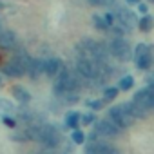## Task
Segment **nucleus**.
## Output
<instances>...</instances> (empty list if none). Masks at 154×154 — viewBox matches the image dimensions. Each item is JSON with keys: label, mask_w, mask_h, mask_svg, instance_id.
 <instances>
[{"label": "nucleus", "mask_w": 154, "mask_h": 154, "mask_svg": "<svg viewBox=\"0 0 154 154\" xmlns=\"http://www.w3.org/2000/svg\"><path fill=\"white\" fill-rule=\"evenodd\" d=\"M85 134L80 131V129H76V131H72V134H71V141L74 143V145H82L84 141H85Z\"/></svg>", "instance_id": "15"}, {"label": "nucleus", "mask_w": 154, "mask_h": 154, "mask_svg": "<svg viewBox=\"0 0 154 154\" xmlns=\"http://www.w3.org/2000/svg\"><path fill=\"white\" fill-rule=\"evenodd\" d=\"M11 140H15V141H31V132H29V127L26 125V127H22V129L15 131V132H13V136H11Z\"/></svg>", "instance_id": "12"}, {"label": "nucleus", "mask_w": 154, "mask_h": 154, "mask_svg": "<svg viewBox=\"0 0 154 154\" xmlns=\"http://www.w3.org/2000/svg\"><path fill=\"white\" fill-rule=\"evenodd\" d=\"M11 94H13L18 102H22V103H27V102L31 100L29 91H26L22 85H13V87H11Z\"/></svg>", "instance_id": "9"}, {"label": "nucleus", "mask_w": 154, "mask_h": 154, "mask_svg": "<svg viewBox=\"0 0 154 154\" xmlns=\"http://www.w3.org/2000/svg\"><path fill=\"white\" fill-rule=\"evenodd\" d=\"M109 53H111V56H114L118 62H129V60H132L134 49H131V44H129L125 38L114 36V38L111 40V44H109Z\"/></svg>", "instance_id": "1"}, {"label": "nucleus", "mask_w": 154, "mask_h": 154, "mask_svg": "<svg viewBox=\"0 0 154 154\" xmlns=\"http://www.w3.org/2000/svg\"><path fill=\"white\" fill-rule=\"evenodd\" d=\"M103 103H105V100H89L87 102V107L93 109V111H100L103 107Z\"/></svg>", "instance_id": "20"}, {"label": "nucleus", "mask_w": 154, "mask_h": 154, "mask_svg": "<svg viewBox=\"0 0 154 154\" xmlns=\"http://www.w3.org/2000/svg\"><path fill=\"white\" fill-rule=\"evenodd\" d=\"M149 2H154V0H149Z\"/></svg>", "instance_id": "28"}, {"label": "nucleus", "mask_w": 154, "mask_h": 154, "mask_svg": "<svg viewBox=\"0 0 154 154\" xmlns=\"http://www.w3.org/2000/svg\"><path fill=\"white\" fill-rule=\"evenodd\" d=\"M0 62H2V54H0Z\"/></svg>", "instance_id": "27"}, {"label": "nucleus", "mask_w": 154, "mask_h": 154, "mask_svg": "<svg viewBox=\"0 0 154 154\" xmlns=\"http://www.w3.org/2000/svg\"><path fill=\"white\" fill-rule=\"evenodd\" d=\"M136 65H138V69H149V67L152 65V49H150V47H149V51H147L141 58L136 60Z\"/></svg>", "instance_id": "13"}, {"label": "nucleus", "mask_w": 154, "mask_h": 154, "mask_svg": "<svg viewBox=\"0 0 154 154\" xmlns=\"http://www.w3.org/2000/svg\"><path fill=\"white\" fill-rule=\"evenodd\" d=\"M129 4H138V0H127Z\"/></svg>", "instance_id": "26"}, {"label": "nucleus", "mask_w": 154, "mask_h": 154, "mask_svg": "<svg viewBox=\"0 0 154 154\" xmlns=\"http://www.w3.org/2000/svg\"><path fill=\"white\" fill-rule=\"evenodd\" d=\"M0 82H2V80H0Z\"/></svg>", "instance_id": "29"}, {"label": "nucleus", "mask_w": 154, "mask_h": 154, "mask_svg": "<svg viewBox=\"0 0 154 154\" xmlns=\"http://www.w3.org/2000/svg\"><path fill=\"white\" fill-rule=\"evenodd\" d=\"M89 2L93 6H105V4H109V0H89Z\"/></svg>", "instance_id": "23"}, {"label": "nucleus", "mask_w": 154, "mask_h": 154, "mask_svg": "<svg viewBox=\"0 0 154 154\" xmlns=\"http://www.w3.org/2000/svg\"><path fill=\"white\" fill-rule=\"evenodd\" d=\"M93 123H96V116L93 112H87L82 116V125H93Z\"/></svg>", "instance_id": "21"}, {"label": "nucleus", "mask_w": 154, "mask_h": 154, "mask_svg": "<svg viewBox=\"0 0 154 154\" xmlns=\"http://www.w3.org/2000/svg\"><path fill=\"white\" fill-rule=\"evenodd\" d=\"M109 120H111L114 125H118L120 129H127V127L132 125L134 116H132V114L125 109V105L122 103V105H116V107H111V109H109Z\"/></svg>", "instance_id": "2"}, {"label": "nucleus", "mask_w": 154, "mask_h": 154, "mask_svg": "<svg viewBox=\"0 0 154 154\" xmlns=\"http://www.w3.org/2000/svg\"><path fill=\"white\" fill-rule=\"evenodd\" d=\"M4 123H6L8 127H15V125H17V123H15V120H13V118H8V116L4 118Z\"/></svg>", "instance_id": "24"}, {"label": "nucleus", "mask_w": 154, "mask_h": 154, "mask_svg": "<svg viewBox=\"0 0 154 154\" xmlns=\"http://www.w3.org/2000/svg\"><path fill=\"white\" fill-rule=\"evenodd\" d=\"M132 102L136 103V105H140L143 111H154V91H150L149 87H143V89H140V91H136L134 93V96H132Z\"/></svg>", "instance_id": "3"}, {"label": "nucleus", "mask_w": 154, "mask_h": 154, "mask_svg": "<svg viewBox=\"0 0 154 154\" xmlns=\"http://www.w3.org/2000/svg\"><path fill=\"white\" fill-rule=\"evenodd\" d=\"M138 9H140V13H147V6H145V4H140Z\"/></svg>", "instance_id": "25"}, {"label": "nucleus", "mask_w": 154, "mask_h": 154, "mask_svg": "<svg viewBox=\"0 0 154 154\" xmlns=\"http://www.w3.org/2000/svg\"><path fill=\"white\" fill-rule=\"evenodd\" d=\"M93 22H94V26L98 27V29H107L109 27V24H107V20H105V17H100V15H94L93 17Z\"/></svg>", "instance_id": "18"}, {"label": "nucleus", "mask_w": 154, "mask_h": 154, "mask_svg": "<svg viewBox=\"0 0 154 154\" xmlns=\"http://www.w3.org/2000/svg\"><path fill=\"white\" fill-rule=\"evenodd\" d=\"M94 131L98 132L100 138H114V136L120 134L122 129H120L118 125H114L109 118H105V120H96V123H94Z\"/></svg>", "instance_id": "5"}, {"label": "nucleus", "mask_w": 154, "mask_h": 154, "mask_svg": "<svg viewBox=\"0 0 154 154\" xmlns=\"http://www.w3.org/2000/svg\"><path fill=\"white\" fill-rule=\"evenodd\" d=\"M85 154H120V150L114 145H111L109 141L96 140L85 145Z\"/></svg>", "instance_id": "4"}, {"label": "nucleus", "mask_w": 154, "mask_h": 154, "mask_svg": "<svg viewBox=\"0 0 154 154\" xmlns=\"http://www.w3.org/2000/svg\"><path fill=\"white\" fill-rule=\"evenodd\" d=\"M36 154H38V152H36Z\"/></svg>", "instance_id": "30"}, {"label": "nucleus", "mask_w": 154, "mask_h": 154, "mask_svg": "<svg viewBox=\"0 0 154 154\" xmlns=\"http://www.w3.org/2000/svg\"><path fill=\"white\" fill-rule=\"evenodd\" d=\"M123 105H125V109H127L134 118H140V120H141V118L147 116V111H143V109H141L140 105H136L134 102H127V103H123Z\"/></svg>", "instance_id": "11"}, {"label": "nucleus", "mask_w": 154, "mask_h": 154, "mask_svg": "<svg viewBox=\"0 0 154 154\" xmlns=\"http://www.w3.org/2000/svg\"><path fill=\"white\" fill-rule=\"evenodd\" d=\"M0 111H4V112H13L15 111V105L8 100H0Z\"/></svg>", "instance_id": "22"}, {"label": "nucleus", "mask_w": 154, "mask_h": 154, "mask_svg": "<svg viewBox=\"0 0 154 154\" xmlns=\"http://www.w3.org/2000/svg\"><path fill=\"white\" fill-rule=\"evenodd\" d=\"M27 72H29L31 78H36V76H40L42 72H45V62H42V60H31Z\"/></svg>", "instance_id": "8"}, {"label": "nucleus", "mask_w": 154, "mask_h": 154, "mask_svg": "<svg viewBox=\"0 0 154 154\" xmlns=\"http://www.w3.org/2000/svg\"><path fill=\"white\" fill-rule=\"evenodd\" d=\"M132 85H134V78H132L131 74L120 78V82H118V89L120 91H129V89H132Z\"/></svg>", "instance_id": "14"}, {"label": "nucleus", "mask_w": 154, "mask_h": 154, "mask_svg": "<svg viewBox=\"0 0 154 154\" xmlns=\"http://www.w3.org/2000/svg\"><path fill=\"white\" fill-rule=\"evenodd\" d=\"M78 125H82V114L80 112H69L65 116V127L76 131V129H78Z\"/></svg>", "instance_id": "10"}, {"label": "nucleus", "mask_w": 154, "mask_h": 154, "mask_svg": "<svg viewBox=\"0 0 154 154\" xmlns=\"http://www.w3.org/2000/svg\"><path fill=\"white\" fill-rule=\"evenodd\" d=\"M118 87H107L105 91H103V100L107 102V100H114L116 96H118Z\"/></svg>", "instance_id": "19"}, {"label": "nucleus", "mask_w": 154, "mask_h": 154, "mask_svg": "<svg viewBox=\"0 0 154 154\" xmlns=\"http://www.w3.org/2000/svg\"><path fill=\"white\" fill-rule=\"evenodd\" d=\"M152 26H154V18H152V17H149V15H147V17H143V18L140 20V29H141L143 33H145V31H150V29H152Z\"/></svg>", "instance_id": "16"}, {"label": "nucleus", "mask_w": 154, "mask_h": 154, "mask_svg": "<svg viewBox=\"0 0 154 154\" xmlns=\"http://www.w3.org/2000/svg\"><path fill=\"white\" fill-rule=\"evenodd\" d=\"M0 47H4V49H15L17 47V36L9 31H4V33H0Z\"/></svg>", "instance_id": "7"}, {"label": "nucleus", "mask_w": 154, "mask_h": 154, "mask_svg": "<svg viewBox=\"0 0 154 154\" xmlns=\"http://www.w3.org/2000/svg\"><path fill=\"white\" fill-rule=\"evenodd\" d=\"M147 51H149V47H147L145 44H138V45L134 47V53H132V60L136 62V60H138V58H141V56H143Z\"/></svg>", "instance_id": "17"}, {"label": "nucleus", "mask_w": 154, "mask_h": 154, "mask_svg": "<svg viewBox=\"0 0 154 154\" xmlns=\"http://www.w3.org/2000/svg\"><path fill=\"white\" fill-rule=\"evenodd\" d=\"M63 69H65V67H63V63H62L60 58H49V60L45 62V74H49L51 78H56V76H58Z\"/></svg>", "instance_id": "6"}]
</instances>
